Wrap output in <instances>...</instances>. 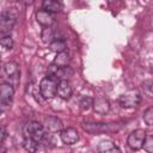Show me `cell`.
<instances>
[{
    "label": "cell",
    "instance_id": "d6986e66",
    "mask_svg": "<svg viewBox=\"0 0 153 153\" xmlns=\"http://www.w3.org/2000/svg\"><path fill=\"white\" fill-rule=\"evenodd\" d=\"M66 48H67L66 42H65V39H62V38H59V39H56L55 42H53V43L50 44V49H51L53 51H55L56 54L62 53V51H66Z\"/></svg>",
    "mask_w": 153,
    "mask_h": 153
},
{
    "label": "cell",
    "instance_id": "7402d4cb",
    "mask_svg": "<svg viewBox=\"0 0 153 153\" xmlns=\"http://www.w3.org/2000/svg\"><path fill=\"white\" fill-rule=\"evenodd\" d=\"M0 44L5 50H11L13 48V39L11 37V35L8 36H2L0 39Z\"/></svg>",
    "mask_w": 153,
    "mask_h": 153
},
{
    "label": "cell",
    "instance_id": "277c9868",
    "mask_svg": "<svg viewBox=\"0 0 153 153\" xmlns=\"http://www.w3.org/2000/svg\"><path fill=\"white\" fill-rule=\"evenodd\" d=\"M141 102V93L137 90H129L118 97V104L123 109L136 108Z\"/></svg>",
    "mask_w": 153,
    "mask_h": 153
},
{
    "label": "cell",
    "instance_id": "4fadbf2b",
    "mask_svg": "<svg viewBox=\"0 0 153 153\" xmlns=\"http://www.w3.org/2000/svg\"><path fill=\"white\" fill-rule=\"evenodd\" d=\"M45 128L51 133H57L62 130V121L55 116H49L44 118Z\"/></svg>",
    "mask_w": 153,
    "mask_h": 153
},
{
    "label": "cell",
    "instance_id": "cb8c5ba5",
    "mask_svg": "<svg viewBox=\"0 0 153 153\" xmlns=\"http://www.w3.org/2000/svg\"><path fill=\"white\" fill-rule=\"evenodd\" d=\"M147 153H153V135H147L142 147Z\"/></svg>",
    "mask_w": 153,
    "mask_h": 153
},
{
    "label": "cell",
    "instance_id": "484cf974",
    "mask_svg": "<svg viewBox=\"0 0 153 153\" xmlns=\"http://www.w3.org/2000/svg\"><path fill=\"white\" fill-rule=\"evenodd\" d=\"M2 153H11V152H10V151H8V149H6V151H4V152H2Z\"/></svg>",
    "mask_w": 153,
    "mask_h": 153
},
{
    "label": "cell",
    "instance_id": "9c48e42d",
    "mask_svg": "<svg viewBox=\"0 0 153 153\" xmlns=\"http://www.w3.org/2000/svg\"><path fill=\"white\" fill-rule=\"evenodd\" d=\"M36 20L39 25H42L43 27H51V25L54 24L55 19H54V16L53 13L41 8L36 12Z\"/></svg>",
    "mask_w": 153,
    "mask_h": 153
},
{
    "label": "cell",
    "instance_id": "8fae6325",
    "mask_svg": "<svg viewBox=\"0 0 153 153\" xmlns=\"http://www.w3.org/2000/svg\"><path fill=\"white\" fill-rule=\"evenodd\" d=\"M4 72L5 74L10 78V80H14V82L17 84L19 81V75H20V72H19V68H18V65L13 61H8L4 65Z\"/></svg>",
    "mask_w": 153,
    "mask_h": 153
},
{
    "label": "cell",
    "instance_id": "5b68a950",
    "mask_svg": "<svg viewBox=\"0 0 153 153\" xmlns=\"http://www.w3.org/2000/svg\"><path fill=\"white\" fill-rule=\"evenodd\" d=\"M24 133L26 137H30L39 143L47 137L44 127L38 122H29L24 128Z\"/></svg>",
    "mask_w": 153,
    "mask_h": 153
},
{
    "label": "cell",
    "instance_id": "2e32d148",
    "mask_svg": "<svg viewBox=\"0 0 153 153\" xmlns=\"http://www.w3.org/2000/svg\"><path fill=\"white\" fill-rule=\"evenodd\" d=\"M69 61H71V57H69V54L67 51H62V53H59L56 54L53 63L61 67V68H67L68 65H69Z\"/></svg>",
    "mask_w": 153,
    "mask_h": 153
},
{
    "label": "cell",
    "instance_id": "7a4b0ae2",
    "mask_svg": "<svg viewBox=\"0 0 153 153\" xmlns=\"http://www.w3.org/2000/svg\"><path fill=\"white\" fill-rule=\"evenodd\" d=\"M84 130L90 134H104L116 131L121 128L118 123H99V122H84L82 123Z\"/></svg>",
    "mask_w": 153,
    "mask_h": 153
},
{
    "label": "cell",
    "instance_id": "30bf717a",
    "mask_svg": "<svg viewBox=\"0 0 153 153\" xmlns=\"http://www.w3.org/2000/svg\"><path fill=\"white\" fill-rule=\"evenodd\" d=\"M92 109L96 114H99V115H105L109 112L110 110V103L106 98L104 97H97L93 99V105H92Z\"/></svg>",
    "mask_w": 153,
    "mask_h": 153
},
{
    "label": "cell",
    "instance_id": "e0dca14e",
    "mask_svg": "<svg viewBox=\"0 0 153 153\" xmlns=\"http://www.w3.org/2000/svg\"><path fill=\"white\" fill-rule=\"evenodd\" d=\"M42 8L50 13H56L61 11L62 5L60 1H56V0H44L42 2Z\"/></svg>",
    "mask_w": 153,
    "mask_h": 153
},
{
    "label": "cell",
    "instance_id": "6da1fadb",
    "mask_svg": "<svg viewBox=\"0 0 153 153\" xmlns=\"http://www.w3.org/2000/svg\"><path fill=\"white\" fill-rule=\"evenodd\" d=\"M18 13L16 8L8 7L1 11L0 14V31H1V37L2 36H8L17 22Z\"/></svg>",
    "mask_w": 153,
    "mask_h": 153
},
{
    "label": "cell",
    "instance_id": "ac0fdd59",
    "mask_svg": "<svg viewBox=\"0 0 153 153\" xmlns=\"http://www.w3.org/2000/svg\"><path fill=\"white\" fill-rule=\"evenodd\" d=\"M23 147L29 153H37V151L39 148V142H37V141L25 136L24 140H23Z\"/></svg>",
    "mask_w": 153,
    "mask_h": 153
},
{
    "label": "cell",
    "instance_id": "603a6c76",
    "mask_svg": "<svg viewBox=\"0 0 153 153\" xmlns=\"http://www.w3.org/2000/svg\"><path fill=\"white\" fill-rule=\"evenodd\" d=\"M79 105H80V108H81V110H88L90 108H92V105H93V99L91 98V97H82L81 99H80V103H79Z\"/></svg>",
    "mask_w": 153,
    "mask_h": 153
},
{
    "label": "cell",
    "instance_id": "4316f807",
    "mask_svg": "<svg viewBox=\"0 0 153 153\" xmlns=\"http://www.w3.org/2000/svg\"><path fill=\"white\" fill-rule=\"evenodd\" d=\"M98 153H99V152H98Z\"/></svg>",
    "mask_w": 153,
    "mask_h": 153
},
{
    "label": "cell",
    "instance_id": "44dd1931",
    "mask_svg": "<svg viewBox=\"0 0 153 153\" xmlns=\"http://www.w3.org/2000/svg\"><path fill=\"white\" fill-rule=\"evenodd\" d=\"M142 118H143V122L147 126H149V127L153 126V106H149L148 109L145 110Z\"/></svg>",
    "mask_w": 153,
    "mask_h": 153
},
{
    "label": "cell",
    "instance_id": "d4e9b609",
    "mask_svg": "<svg viewBox=\"0 0 153 153\" xmlns=\"http://www.w3.org/2000/svg\"><path fill=\"white\" fill-rule=\"evenodd\" d=\"M5 137H6V129L5 127H1V142L5 141Z\"/></svg>",
    "mask_w": 153,
    "mask_h": 153
},
{
    "label": "cell",
    "instance_id": "5bb4252c",
    "mask_svg": "<svg viewBox=\"0 0 153 153\" xmlns=\"http://www.w3.org/2000/svg\"><path fill=\"white\" fill-rule=\"evenodd\" d=\"M98 152L99 153H122L121 149L111 141H108V140H103L98 143V147H97Z\"/></svg>",
    "mask_w": 153,
    "mask_h": 153
},
{
    "label": "cell",
    "instance_id": "3957f363",
    "mask_svg": "<svg viewBox=\"0 0 153 153\" xmlns=\"http://www.w3.org/2000/svg\"><path fill=\"white\" fill-rule=\"evenodd\" d=\"M57 80L50 78V76H44L41 82H39V93L44 99H51L57 94V86H59Z\"/></svg>",
    "mask_w": 153,
    "mask_h": 153
},
{
    "label": "cell",
    "instance_id": "8992f818",
    "mask_svg": "<svg viewBox=\"0 0 153 153\" xmlns=\"http://www.w3.org/2000/svg\"><path fill=\"white\" fill-rule=\"evenodd\" d=\"M14 96V87L12 84L8 82H2L0 85V106L1 110L5 111L6 109L11 108L12 100Z\"/></svg>",
    "mask_w": 153,
    "mask_h": 153
},
{
    "label": "cell",
    "instance_id": "ffe728a7",
    "mask_svg": "<svg viewBox=\"0 0 153 153\" xmlns=\"http://www.w3.org/2000/svg\"><path fill=\"white\" fill-rule=\"evenodd\" d=\"M142 91L147 97H153V80H145L141 84Z\"/></svg>",
    "mask_w": 153,
    "mask_h": 153
},
{
    "label": "cell",
    "instance_id": "ba28073f",
    "mask_svg": "<svg viewBox=\"0 0 153 153\" xmlns=\"http://www.w3.org/2000/svg\"><path fill=\"white\" fill-rule=\"evenodd\" d=\"M60 139L65 145H74L79 141V133L75 128L68 127L60 131Z\"/></svg>",
    "mask_w": 153,
    "mask_h": 153
},
{
    "label": "cell",
    "instance_id": "7c38bea8",
    "mask_svg": "<svg viewBox=\"0 0 153 153\" xmlns=\"http://www.w3.org/2000/svg\"><path fill=\"white\" fill-rule=\"evenodd\" d=\"M72 93H73V88L69 84V81L67 79L65 80H61L59 82V86H57V96L65 100L69 99L72 97Z\"/></svg>",
    "mask_w": 153,
    "mask_h": 153
},
{
    "label": "cell",
    "instance_id": "9a60e30c",
    "mask_svg": "<svg viewBox=\"0 0 153 153\" xmlns=\"http://www.w3.org/2000/svg\"><path fill=\"white\" fill-rule=\"evenodd\" d=\"M41 38H42V41L44 42V43H47V44H51L53 42H55L56 39H59L57 37H56V31L53 29V27H44L43 29V31H42V33H41Z\"/></svg>",
    "mask_w": 153,
    "mask_h": 153
},
{
    "label": "cell",
    "instance_id": "52a82bcc",
    "mask_svg": "<svg viewBox=\"0 0 153 153\" xmlns=\"http://www.w3.org/2000/svg\"><path fill=\"white\" fill-rule=\"evenodd\" d=\"M147 134L143 129H136L134 131H131L127 139V145L130 149L133 151H139L143 147V142L146 139Z\"/></svg>",
    "mask_w": 153,
    "mask_h": 153
}]
</instances>
